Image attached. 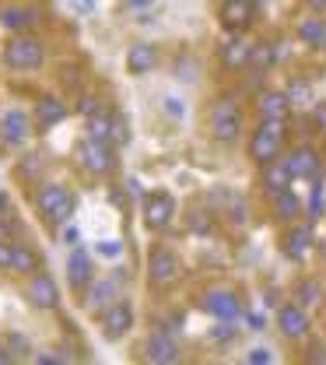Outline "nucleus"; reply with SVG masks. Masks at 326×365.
I'll use <instances>...</instances> for the list:
<instances>
[{
    "instance_id": "obj_9",
    "label": "nucleus",
    "mask_w": 326,
    "mask_h": 365,
    "mask_svg": "<svg viewBox=\"0 0 326 365\" xmlns=\"http://www.w3.org/2000/svg\"><path fill=\"white\" fill-rule=\"evenodd\" d=\"M144 359L154 365H169V362H179V344L165 334V330H158V334H151L147 337V344H144Z\"/></svg>"
},
{
    "instance_id": "obj_27",
    "label": "nucleus",
    "mask_w": 326,
    "mask_h": 365,
    "mask_svg": "<svg viewBox=\"0 0 326 365\" xmlns=\"http://www.w3.org/2000/svg\"><path fill=\"white\" fill-rule=\"evenodd\" d=\"M11 271L36 274V271H39V257H36L28 246H14V264H11Z\"/></svg>"
},
{
    "instance_id": "obj_42",
    "label": "nucleus",
    "mask_w": 326,
    "mask_h": 365,
    "mask_svg": "<svg viewBox=\"0 0 326 365\" xmlns=\"http://www.w3.org/2000/svg\"><path fill=\"white\" fill-rule=\"evenodd\" d=\"M246 323H249V330H263V327H267V319L260 317V313H249V317H246Z\"/></svg>"
},
{
    "instance_id": "obj_17",
    "label": "nucleus",
    "mask_w": 326,
    "mask_h": 365,
    "mask_svg": "<svg viewBox=\"0 0 326 365\" xmlns=\"http://www.w3.org/2000/svg\"><path fill=\"white\" fill-rule=\"evenodd\" d=\"M0 134L7 144H21L25 134H28V116L21 113V109H7L4 116H0Z\"/></svg>"
},
{
    "instance_id": "obj_47",
    "label": "nucleus",
    "mask_w": 326,
    "mask_h": 365,
    "mask_svg": "<svg viewBox=\"0 0 326 365\" xmlns=\"http://www.w3.org/2000/svg\"><path fill=\"white\" fill-rule=\"evenodd\" d=\"M4 207H7V193H0V211H4Z\"/></svg>"
},
{
    "instance_id": "obj_40",
    "label": "nucleus",
    "mask_w": 326,
    "mask_h": 365,
    "mask_svg": "<svg viewBox=\"0 0 326 365\" xmlns=\"http://www.w3.org/2000/svg\"><path fill=\"white\" fill-rule=\"evenodd\" d=\"M165 113H169V116H176V120H183V113H186V109H183V102H179V98H165Z\"/></svg>"
},
{
    "instance_id": "obj_5",
    "label": "nucleus",
    "mask_w": 326,
    "mask_h": 365,
    "mask_svg": "<svg viewBox=\"0 0 326 365\" xmlns=\"http://www.w3.org/2000/svg\"><path fill=\"white\" fill-rule=\"evenodd\" d=\"M147 277H151L154 288H169V284L179 277V260H176V253H169L165 246L151 250V257H147Z\"/></svg>"
},
{
    "instance_id": "obj_10",
    "label": "nucleus",
    "mask_w": 326,
    "mask_h": 365,
    "mask_svg": "<svg viewBox=\"0 0 326 365\" xmlns=\"http://www.w3.org/2000/svg\"><path fill=\"white\" fill-rule=\"evenodd\" d=\"M207 313L214 319H238V299H235L232 292H225V288H214V292H207L204 295V302H200Z\"/></svg>"
},
{
    "instance_id": "obj_36",
    "label": "nucleus",
    "mask_w": 326,
    "mask_h": 365,
    "mask_svg": "<svg viewBox=\"0 0 326 365\" xmlns=\"http://www.w3.org/2000/svg\"><path fill=\"white\" fill-rule=\"evenodd\" d=\"M189 228H193V232H211V215H207V211L193 215V218H189Z\"/></svg>"
},
{
    "instance_id": "obj_8",
    "label": "nucleus",
    "mask_w": 326,
    "mask_h": 365,
    "mask_svg": "<svg viewBox=\"0 0 326 365\" xmlns=\"http://www.w3.org/2000/svg\"><path fill=\"white\" fill-rule=\"evenodd\" d=\"M28 302L36 306V309H56L60 306V292H56V281L49 277V274H39L36 271V277L28 281Z\"/></svg>"
},
{
    "instance_id": "obj_16",
    "label": "nucleus",
    "mask_w": 326,
    "mask_h": 365,
    "mask_svg": "<svg viewBox=\"0 0 326 365\" xmlns=\"http://www.w3.org/2000/svg\"><path fill=\"white\" fill-rule=\"evenodd\" d=\"M67 277H70V288H74V292H85V288L92 284V257H88L85 250H74V253H70Z\"/></svg>"
},
{
    "instance_id": "obj_7",
    "label": "nucleus",
    "mask_w": 326,
    "mask_h": 365,
    "mask_svg": "<svg viewBox=\"0 0 326 365\" xmlns=\"http://www.w3.org/2000/svg\"><path fill=\"white\" fill-rule=\"evenodd\" d=\"M176 215V200L165 190H154L144 197V225L147 228H165Z\"/></svg>"
},
{
    "instance_id": "obj_15",
    "label": "nucleus",
    "mask_w": 326,
    "mask_h": 365,
    "mask_svg": "<svg viewBox=\"0 0 326 365\" xmlns=\"http://www.w3.org/2000/svg\"><path fill=\"white\" fill-rule=\"evenodd\" d=\"M67 116V106L56 98V95H43L36 102V120H39V130H53L60 120Z\"/></svg>"
},
{
    "instance_id": "obj_33",
    "label": "nucleus",
    "mask_w": 326,
    "mask_h": 365,
    "mask_svg": "<svg viewBox=\"0 0 326 365\" xmlns=\"http://www.w3.org/2000/svg\"><path fill=\"white\" fill-rule=\"evenodd\" d=\"M323 215V182L312 180V200H309V218H320Z\"/></svg>"
},
{
    "instance_id": "obj_21",
    "label": "nucleus",
    "mask_w": 326,
    "mask_h": 365,
    "mask_svg": "<svg viewBox=\"0 0 326 365\" xmlns=\"http://www.w3.org/2000/svg\"><path fill=\"white\" fill-rule=\"evenodd\" d=\"M221 60H225L228 71H242V67L253 63V46L242 43V39H232V43L221 46Z\"/></svg>"
},
{
    "instance_id": "obj_41",
    "label": "nucleus",
    "mask_w": 326,
    "mask_h": 365,
    "mask_svg": "<svg viewBox=\"0 0 326 365\" xmlns=\"http://www.w3.org/2000/svg\"><path fill=\"white\" fill-rule=\"evenodd\" d=\"M312 120H316V127H320V130H326V102H320V106L312 109Z\"/></svg>"
},
{
    "instance_id": "obj_38",
    "label": "nucleus",
    "mask_w": 326,
    "mask_h": 365,
    "mask_svg": "<svg viewBox=\"0 0 326 365\" xmlns=\"http://www.w3.org/2000/svg\"><path fill=\"white\" fill-rule=\"evenodd\" d=\"M11 264H14V246L0 242V271H11Z\"/></svg>"
},
{
    "instance_id": "obj_35",
    "label": "nucleus",
    "mask_w": 326,
    "mask_h": 365,
    "mask_svg": "<svg viewBox=\"0 0 326 365\" xmlns=\"http://www.w3.org/2000/svg\"><path fill=\"white\" fill-rule=\"evenodd\" d=\"M7 348H14V355H28V351H32L28 341H25L21 334H11V337H7Z\"/></svg>"
},
{
    "instance_id": "obj_2",
    "label": "nucleus",
    "mask_w": 326,
    "mask_h": 365,
    "mask_svg": "<svg viewBox=\"0 0 326 365\" xmlns=\"http://www.w3.org/2000/svg\"><path fill=\"white\" fill-rule=\"evenodd\" d=\"M43 60H46V49L32 36H14L4 46V63L11 71H36V67H43Z\"/></svg>"
},
{
    "instance_id": "obj_22",
    "label": "nucleus",
    "mask_w": 326,
    "mask_h": 365,
    "mask_svg": "<svg viewBox=\"0 0 326 365\" xmlns=\"http://www.w3.org/2000/svg\"><path fill=\"white\" fill-rule=\"evenodd\" d=\"M309 246H312V228L309 225L291 228V232H288V239H284V253H288L291 260H302V257L309 253Z\"/></svg>"
},
{
    "instance_id": "obj_26",
    "label": "nucleus",
    "mask_w": 326,
    "mask_h": 365,
    "mask_svg": "<svg viewBox=\"0 0 326 365\" xmlns=\"http://www.w3.org/2000/svg\"><path fill=\"white\" fill-rule=\"evenodd\" d=\"M323 36H326V21L323 18H305L298 25V39L309 46H323Z\"/></svg>"
},
{
    "instance_id": "obj_44",
    "label": "nucleus",
    "mask_w": 326,
    "mask_h": 365,
    "mask_svg": "<svg viewBox=\"0 0 326 365\" xmlns=\"http://www.w3.org/2000/svg\"><path fill=\"white\" fill-rule=\"evenodd\" d=\"M63 242H78V228H67L63 232Z\"/></svg>"
},
{
    "instance_id": "obj_31",
    "label": "nucleus",
    "mask_w": 326,
    "mask_h": 365,
    "mask_svg": "<svg viewBox=\"0 0 326 365\" xmlns=\"http://www.w3.org/2000/svg\"><path fill=\"white\" fill-rule=\"evenodd\" d=\"M235 319H218L214 323V330H211V341H218V344H228L235 337V327H232Z\"/></svg>"
},
{
    "instance_id": "obj_24",
    "label": "nucleus",
    "mask_w": 326,
    "mask_h": 365,
    "mask_svg": "<svg viewBox=\"0 0 326 365\" xmlns=\"http://www.w3.org/2000/svg\"><path fill=\"white\" fill-rule=\"evenodd\" d=\"M298 211H302V200H298L291 190L274 193V215H278L280 222H295V218H298Z\"/></svg>"
},
{
    "instance_id": "obj_25",
    "label": "nucleus",
    "mask_w": 326,
    "mask_h": 365,
    "mask_svg": "<svg viewBox=\"0 0 326 365\" xmlns=\"http://www.w3.org/2000/svg\"><path fill=\"white\" fill-rule=\"evenodd\" d=\"M32 21H36V11H25V7H7V11H0V25L11 29V32H21V29H28Z\"/></svg>"
},
{
    "instance_id": "obj_6",
    "label": "nucleus",
    "mask_w": 326,
    "mask_h": 365,
    "mask_svg": "<svg viewBox=\"0 0 326 365\" xmlns=\"http://www.w3.org/2000/svg\"><path fill=\"white\" fill-rule=\"evenodd\" d=\"M81 165H85L88 173H95V176H105V173H112V165H116L112 144L88 137V140L81 144Z\"/></svg>"
},
{
    "instance_id": "obj_29",
    "label": "nucleus",
    "mask_w": 326,
    "mask_h": 365,
    "mask_svg": "<svg viewBox=\"0 0 326 365\" xmlns=\"http://www.w3.org/2000/svg\"><path fill=\"white\" fill-rule=\"evenodd\" d=\"M288 98H291V106H309L312 88H309L305 81H291V85H288Z\"/></svg>"
},
{
    "instance_id": "obj_46",
    "label": "nucleus",
    "mask_w": 326,
    "mask_h": 365,
    "mask_svg": "<svg viewBox=\"0 0 326 365\" xmlns=\"http://www.w3.org/2000/svg\"><path fill=\"white\" fill-rule=\"evenodd\" d=\"M144 4H151V0H130V7H144Z\"/></svg>"
},
{
    "instance_id": "obj_4",
    "label": "nucleus",
    "mask_w": 326,
    "mask_h": 365,
    "mask_svg": "<svg viewBox=\"0 0 326 365\" xmlns=\"http://www.w3.org/2000/svg\"><path fill=\"white\" fill-rule=\"evenodd\" d=\"M39 211L46 215L49 222H67L74 215V197L70 190H63L60 182H46L39 190Z\"/></svg>"
},
{
    "instance_id": "obj_34",
    "label": "nucleus",
    "mask_w": 326,
    "mask_h": 365,
    "mask_svg": "<svg viewBox=\"0 0 326 365\" xmlns=\"http://www.w3.org/2000/svg\"><path fill=\"white\" fill-rule=\"evenodd\" d=\"M98 253L109 257V260H116V257L123 253V242H116V239H112V242H98Z\"/></svg>"
},
{
    "instance_id": "obj_14",
    "label": "nucleus",
    "mask_w": 326,
    "mask_h": 365,
    "mask_svg": "<svg viewBox=\"0 0 326 365\" xmlns=\"http://www.w3.org/2000/svg\"><path fill=\"white\" fill-rule=\"evenodd\" d=\"M288 165H291L295 180H298V176H302V180H320V155H316L312 148L291 151V155H288Z\"/></svg>"
},
{
    "instance_id": "obj_13",
    "label": "nucleus",
    "mask_w": 326,
    "mask_h": 365,
    "mask_svg": "<svg viewBox=\"0 0 326 365\" xmlns=\"http://www.w3.org/2000/svg\"><path fill=\"white\" fill-rule=\"evenodd\" d=\"M130 327H134V309L127 302H112L109 313H105V337L109 341H120Z\"/></svg>"
},
{
    "instance_id": "obj_37",
    "label": "nucleus",
    "mask_w": 326,
    "mask_h": 365,
    "mask_svg": "<svg viewBox=\"0 0 326 365\" xmlns=\"http://www.w3.org/2000/svg\"><path fill=\"white\" fill-rule=\"evenodd\" d=\"M78 109H81V113H85V116H98V113H102V106H98V98H92V95H85V98H81V106H78Z\"/></svg>"
},
{
    "instance_id": "obj_3",
    "label": "nucleus",
    "mask_w": 326,
    "mask_h": 365,
    "mask_svg": "<svg viewBox=\"0 0 326 365\" xmlns=\"http://www.w3.org/2000/svg\"><path fill=\"white\" fill-rule=\"evenodd\" d=\"M280 137H284V120H263V127L249 140V155L260 165H270L280 155Z\"/></svg>"
},
{
    "instance_id": "obj_28",
    "label": "nucleus",
    "mask_w": 326,
    "mask_h": 365,
    "mask_svg": "<svg viewBox=\"0 0 326 365\" xmlns=\"http://www.w3.org/2000/svg\"><path fill=\"white\" fill-rule=\"evenodd\" d=\"M105 302H112V281H98L92 288V299H88L92 309H102Z\"/></svg>"
},
{
    "instance_id": "obj_11",
    "label": "nucleus",
    "mask_w": 326,
    "mask_h": 365,
    "mask_svg": "<svg viewBox=\"0 0 326 365\" xmlns=\"http://www.w3.org/2000/svg\"><path fill=\"white\" fill-rule=\"evenodd\" d=\"M253 21V0H225L221 4V25L228 32H242Z\"/></svg>"
},
{
    "instance_id": "obj_45",
    "label": "nucleus",
    "mask_w": 326,
    "mask_h": 365,
    "mask_svg": "<svg viewBox=\"0 0 326 365\" xmlns=\"http://www.w3.org/2000/svg\"><path fill=\"white\" fill-rule=\"evenodd\" d=\"M309 7L312 11H326V0H309Z\"/></svg>"
},
{
    "instance_id": "obj_39",
    "label": "nucleus",
    "mask_w": 326,
    "mask_h": 365,
    "mask_svg": "<svg viewBox=\"0 0 326 365\" xmlns=\"http://www.w3.org/2000/svg\"><path fill=\"white\" fill-rule=\"evenodd\" d=\"M246 362L249 365H267L270 362V351H267V348H256V351H249V355H246Z\"/></svg>"
},
{
    "instance_id": "obj_32",
    "label": "nucleus",
    "mask_w": 326,
    "mask_h": 365,
    "mask_svg": "<svg viewBox=\"0 0 326 365\" xmlns=\"http://www.w3.org/2000/svg\"><path fill=\"white\" fill-rule=\"evenodd\" d=\"M295 292H298V306H312V302L320 299V284H316V281H302Z\"/></svg>"
},
{
    "instance_id": "obj_30",
    "label": "nucleus",
    "mask_w": 326,
    "mask_h": 365,
    "mask_svg": "<svg viewBox=\"0 0 326 365\" xmlns=\"http://www.w3.org/2000/svg\"><path fill=\"white\" fill-rule=\"evenodd\" d=\"M274 60H278V49L274 46H253V63H260V71H270L274 67Z\"/></svg>"
},
{
    "instance_id": "obj_20",
    "label": "nucleus",
    "mask_w": 326,
    "mask_h": 365,
    "mask_svg": "<svg viewBox=\"0 0 326 365\" xmlns=\"http://www.w3.org/2000/svg\"><path fill=\"white\" fill-rule=\"evenodd\" d=\"M154 63H158V49L151 43H137L127 53V71H130V74H147Z\"/></svg>"
},
{
    "instance_id": "obj_18",
    "label": "nucleus",
    "mask_w": 326,
    "mask_h": 365,
    "mask_svg": "<svg viewBox=\"0 0 326 365\" xmlns=\"http://www.w3.org/2000/svg\"><path fill=\"white\" fill-rule=\"evenodd\" d=\"M295 180V173H291V165H288V158L284 162H270V165H263V186H267V193H280V190H288Z\"/></svg>"
},
{
    "instance_id": "obj_1",
    "label": "nucleus",
    "mask_w": 326,
    "mask_h": 365,
    "mask_svg": "<svg viewBox=\"0 0 326 365\" xmlns=\"http://www.w3.org/2000/svg\"><path fill=\"white\" fill-rule=\"evenodd\" d=\"M207 120H211V134L218 137L221 144H232L235 137L242 134V109H238L235 98H218V102H211Z\"/></svg>"
},
{
    "instance_id": "obj_43",
    "label": "nucleus",
    "mask_w": 326,
    "mask_h": 365,
    "mask_svg": "<svg viewBox=\"0 0 326 365\" xmlns=\"http://www.w3.org/2000/svg\"><path fill=\"white\" fill-rule=\"evenodd\" d=\"M309 362H326V348H312V355H309Z\"/></svg>"
},
{
    "instance_id": "obj_23",
    "label": "nucleus",
    "mask_w": 326,
    "mask_h": 365,
    "mask_svg": "<svg viewBox=\"0 0 326 365\" xmlns=\"http://www.w3.org/2000/svg\"><path fill=\"white\" fill-rule=\"evenodd\" d=\"M112 134L127 137V130H123V123H112V116H88V137H95V140H105V144H112Z\"/></svg>"
},
{
    "instance_id": "obj_12",
    "label": "nucleus",
    "mask_w": 326,
    "mask_h": 365,
    "mask_svg": "<svg viewBox=\"0 0 326 365\" xmlns=\"http://www.w3.org/2000/svg\"><path fill=\"white\" fill-rule=\"evenodd\" d=\"M278 323H280V334L291 337V341H298V337L309 334V317H305L302 306H280Z\"/></svg>"
},
{
    "instance_id": "obj_19",
    "label": "nucleus",
    "mask_w": 326,
    "mask_h": 365,
    "mask_svg": "<svg viewBox=\"0 0 326 365\" xmlns=\"http://www.w3.org/2000/svg\"><path fill=\"white\" fill-rule=\"evenodd\" d=\"M288 109H291L288 91H263L260 95V116L263 120H288Z\"/></svg>"
}]
</instances>
